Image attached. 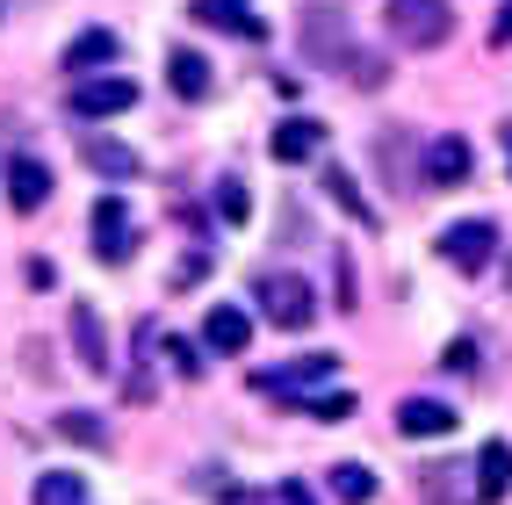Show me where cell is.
Masks as SVG:
<instances>
[{"label": "cell", "instance_id": "1", "mask_svg": "<svg viewBox=\"0 0 512 505\" xmlns=\"http://www.w3.org/2000/svg\"><path fill=\"white\" fill-rule=\"evenodd\" d=\"M296 51H303V65H318V73H354L347 8H339V0H311V8L296 15Z\"/></svg>", "mask_w": 512, "mask_h": 505}, {"label": "cell", "instance_id": "2", "mask_svg": "<svg viewBox=\"0 0 512 505\" xmlns=\"http://www.w3.org/2000/svg\"><path fill=\"white\" fill-rule=\"evenodd\" d=\"M383 22H390V37L412 44V51H433V44L455 37V8H448V0H390Z\"/></svg>", "mask_w": 512, "mask_h": 505}, {"label": "cell", "instance_id": "3", "mask_svg": "<svg viewBox=\"0 0 512 505\" xmlns=\"http://www.w3.org/2000/svg\"><path fill=\"white\" fill-rule=\"evenodd\" d=\"M253 303H260V318L282 325V332H303V325H311V311H318L311 282H296V275H260V282H253Z\"/></svg>", "mask_w": 512, "mask_h": 505}, {"label": "cell", "instance_id": "4", "mask_svg": "<svg viewBox=\"0 0 512 505\" xmlns=\"http://www.w3.org/2000/svg\"><path fill=\"white\" fill-rule=\"evenodd\" d=\"M440 253H448L462 275H484L491 253H498V224H491V217H462V224L440 231Z\"/></svg>", "mask_w": 512, "mask_h": 505}, {"label": "cell", "instance_id": "5", "mask_svg": "<svg viewBox=\"0 0 512 505\" xmlns=\"http://www.w3.org/2000/svg\"><path fill=\"white\" fill-rule=\"evenodd\" d=\"M123 109H138V80H123V73H94V80H73V116L101 123V116H123Z\"/></svg>", "mask_w": 512, "mask_h": 505}, {"label": "cell", "instance_id": "6", "mask_svg": "<svg viewBox=\"0 0 512 505\" xmlns=\"http://www.w3.org/2000/svg\"><path fill=\"white\" fill-rule=\"evenodd\" d=\"M130 253H138V231H130V210L116 195H101L94 202V260L101 267H123Z\"/></svg>", "mask_w": 512, "mask_h": 505}, {"label": "cell", "instance_id": "7", "mask_svg": "<svg viewBox=\"0 0 512 505\" xmlns=\"http://www.w3.org/2000/svg\"><path fill=\"white\" fill-rule=\"evenodd\" d=\"M332 376V354H303V361H289V368H260L253 376V390L260 397H282V404H296L289 390H311V383H325Z\"/></svg>", "mask_w": 512, "mask_h": 505}, {"label": "cell", "instance_id": "8", "mask_svg": "<svg viewBox=\"0 0 512 505\" xmlns=\"http://www.w3.org/2000/svg\"><path fill=\"white\" fill-rule=\"evenodd\" d=\"M397 433H404V441H440V433H455V404H440V397H404V404H397Z\"/></svg>", "mask_w": 512, "mask_h": 505}, {"label": "cell", "instance_id": "9", "mask_svg": "<svg viewBox=\"0 0 512 505\" xmlns=\"http://www.w3.org/2000/svg\"><path fill=\"white\" fill-rule=\"evenodd\" d=\"M51 202V166L44 159H8V210H44Z\"/></svg>", "mask_w": 512, "mask_h": 505}, {"label": "cell", "instance_id": "10", "mask_svg": "<svg viewBox=\"0 0 512 505\" xmlns=\"http://www.w3.org/2000/svg\"><path fill=\"white\" fill-rule=\"evenodd\" d=\"M246 340H253V318L238 311V303H217V311L202 318V347L210 354H246Z\"/></svg>", "mask_w": 512, "mask_h": 505}, {"label": "cell", "instance_id": "11", "mask_svg": "<svg viewBox=\"0 0 512 505\" xmlns=\"http://www.w3.org/2000/svg\"><path fill=\"white\" fill-rule=\"evenodd\" d=\"M426 181L433 188H462L469 181V138H455V130H448V138H433L426 145Z\"/></svg>", "mask_w": 512, "mask_h": 505}, {"label": "cell", "instance_id": "12", "mask_svg": "<svg viewBox=\"0 0 512 505\" xmlns=\"http://www.w3.org/2000/svg\"><path fill=\"white\" fill-rule=\"evenodd\" d=\"M318 152H325V123H311V116L275 123V159L282 166H303V159H318Z\"/></svg>", "mask_w": 512, "mask_h": 505}, {"label": "cell", "instance_id": "13", "mask_svg": "<svg viewBox=\"0 0 512 505\" xmlns=\"http://www.w3.org/2000/svg\"><path fill=\"white\" fill-rule=\"evenodd\" d=\"M195 22H210V29H231V37H267L260 15H253V0H195Z\"/></svg>", "mask_w": 512, "mask_h": 505}, {"label": "cell", "instance_id": "14", "mask_svg": "<svg viewBox=\"0 0 512 505\" xmlns=\"http://www.w3.org/2000/svg\"><path fill=\"white\" fill-rule=\"evenodd\" d=\"M101 65H116V29H80L73 44H65V73H101Z\"/></svg>", "mask_w": 512, "mask_h": 505}, {"label": "cell", "instance_id": "15", "mask_svg": "<svg viewBox=\"0 0 512 505\" xmlns=\"http://www.w3.org/2000/svg\"><path fill=\"white\" fill-rule=\"evenodd\" d=\"M166 87H174L181 101H202L217 87V73H210V58H202V51H174V58H166Z\"/></svg>", "mask_w": 512, "mask_h": 505}, {"label": "cell", "instance_id": "16", "mask_svg": "<svg viewBox=\"0 0 512 505\" xmlns=\"http://www.w3.org/2000/svg\"><path fill=\"white\" fill-rule=\"evenodd\" d=\"M505 491H512V448L505 441H484V455H476V498L498 505Z\"/></svg>", "mask_w": 512, "mask_h": 505}, {"label": "cell", "instance_id": "17", "mask_svg": "<svg viewBox=\"0 0 512 505\" xmlns=\"http://www.w3.org/2000/svg\"><path fill=\"white\" fill-rule=\"evenodd\" d=\"M73 347H80V368H109V340H101V311L94 303H73Z\"/></svg>", "mask_w": 512, "mask_h": 505}, {"label": "cell", "instance_id": "18", "mask_svg": "<svg viewBox=\"0 0 512 505\" xmlns=\"http://www.w3.org/2000/svg\"><path fill=\"white\" fill-rule=\"evenodd\" d=\"M426 491H433V505H484L476 498V469H426Z\"/></svg>", "mask_w": 512, "mask_h": 505}, {"label": "cell", "instance_id": "19", "mask_svg": "<svg viewBox=\"0 0 512 505\" xmlns=\"http://www.w3.org/2000/svg\"><path fill=\"white\" fill-rule=\"evenodd\" d=\"M87 166H94L101 181H138V152H123L109 138H87Z\"/></svg>", "mask_w": 512, "mask_h": 505}, {"label": "cell", "instance_id": "20", "mask_svg": "<svg viewBox=\"0 0 512 505\" xmlns=\"http://www.w3.org/2000/svg\"><path fill=\"white\" fill-rule=\"evenodd\" d=\"M37 505H94V491H87V477H73V469H44Z\"/></svg>", "mask_w": 512, "mask_h": 505}, {"label": "cell", "instance_id": "21", "mask_svg": "<svg viewBox=\"0 0 512 505\" xmlns=\"http://www.w3.org/2000/svg\"><path fill=\"white\" fill-rule=\"evenodd\" d=\"M332 498H339V505H368V498H375V469H368V462H339V469H332Z\"/></svg>", "mask_w": 512, "mask_h": 505}, {"label": "cell", "instance_id": "22", "mask_svg": "<svg viewBox=\"0 0 512 505\" xmlns=\"http://www.w3.org/2000/svg\"><path fill=\"white\" fill-rule=\"evenodd\" d=\"M58 433L80 448H109V426H101V412H58Z\"/></svg>", "mask_w": 512, "mask_h": 505}, {"label": "cell", "instance_id": "23", "mask_svg": "<svg viewBox=\"0 0 512 505\" xmlns=\"http://www.w3.org/2000/svg\"><path fill=\"white\" fill-rule=\"evenodd\" d=\"M217 217H224V224H246V217H253V195H246V181H238V174L217 181Z\"/></svg>", "mask_w": 512, "mask_h": 505}, {"label": "cell", "instance_id": "24", "mask_svg": "<svg viewBox=\"0 0 512 505\" xmlns=\"http://www.w3.org/2000/svg\"><path fill=\"white\" fill-rule=\"evenodd\" d=\"M303 412L332 426V419H347V412H354V397H347V390H318V397H303Z\"/></svg>", "mask_w": 512, "mask_h": 505}, {"label": "cell", "instance_id": "25", "mask_svg": "<svg viewBox=\"0 0 512 505\" xmlns=\"http://www.w3.org/2000/svg\"><path fill=\"white\" fill-rule=\"evenodd\" d=\"M325 188H332V195H339V202H347V210H354V217H361V224H375V210H368V202H361V188H354V181H347V174H339V166H332V174H325Z\"/></svg>", "mask_w": 512, "mask_h": 505}, {"label": "cell", "instance_id": "26", "mask_svg": "<svg viewBox=\"0 0 512 505\" xmlns=\"http://www.w3.org/2000/svg\"><path fill=\"white\" fill-rule=\"evenodd\" d=\"M166 354H174V368H181V376H188V383H195V376H202V354H195V347H188V340H174V347H166Z\"/></svg>", "mask_w": 512, "mask_h": 505}, {"label": "cell", "instance_id": "27", "mask_svg": "<svg viewBox=\"0 0 512 505\" xmlns=\"http://www.w3.org/2000/svg\"><path fill=\"white\" fill-rule=\"evenodd\" d=\"M275 498H282V505H318V498H311V484H296V477H289V484H282Z\"/></svg>", "mask_w": 512, "mask_h": 505}, {"label": "cell", "instance_id": "28", "mask_svg": "<svg viewBox=\"0 0 512 505\" xmlns=\"http://www.w3.org/2000/svg\"><path fill=\"white\" fill-rule=\"evenodd\" d=\"M491 44H512V0L498 8V22H491Z\"/></svg>", "mask_w": 512, "mask_h": 505}, {"label": "cell", "instance_id": "29", "mask_svg": "<svg viewBox=\"0 0 512 505\" xmlns=\"http://www.w3.org/2000/svg\"><path fill=\"white\" fill-rule=\"evenodd\" d=\"M0 15H8V0H0Z\"/></svg>", "mask_w": 512, "mask_h": 505}]
</instances>
